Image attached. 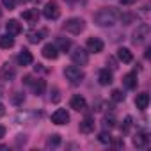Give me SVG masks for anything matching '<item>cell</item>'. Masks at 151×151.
<instances>
[{"instance_id":"obj_1","label":"cell","mask_w":151,"mask_h":151,"mask_svg":"<svg viewBox=\"0 0 151 151\" xmlns=\"http://www.w3.org/2000/svg\"><path fill=\"white\" fill-rule=\"evenodd\" d=\"M121 18V13L116 7H101L94 14V23L98 27H112Z\"/></svg>"},{"instance_id":"obj_2","label":"cell","mask_w":151,"mask_h":151,"mask_svg":"<svg viewBox=\"0 0 151 151\" xmlns=\"http://www.w3.org/2000/svg\"><path fill=\"white\" fill-rule=\"evenodd\" d=\"M62 29H64L66 32L73 34V36H77V34L84 32V29H86V22H84L82 18H69V20L64 22Z\"/></svg>"},{"instance_id":"obj_3","label":"cell","mask_w":151,"mask_h":151,"mask_svg":"<svg viewBox=\"0 0 151 151\" xmlns=\"http://www.w3.org/2000/svg\"><path fill=\"white\" fill-rule=\"evenodd\" d=\"M64 77L71 82V84H80L84 80V71L77 66H68L64 69Z\"/></svg>"},{"instance_id":"obj_4","label":"cell","mask_w":151,"mask_h":151,"mask_svg":"<svg viewBox=\"0 0 151 151\" xmlns=\"http://www.w3.org/2000/svg\"><path fill=\"white\" fill-rule=\"evenodd\" d=\"M43 16L46 20H57L60 16V7L55 0H50V2L45 4V9H43Z\"/></svg>"},{"instance_id":"obj_5","label":"cell","mask_w":151,"mask_h":151,"mask_svg":"<svg viewBox=\"0 0 151 151\" xmlns=\"http://www.w3.org/2000/svg\"><path fill=\"white\" fill-rule=\"evenodd\" d=\"M147 37H149V25L147 23H140L135 29V32H133V43L135 45H142V43H146Z\"/></svg>"},{"instance_id":"obj_6","label":"cell","mask_w":151,"mask_h":151,"mask_svg":"<svg viewBox=\"0 0 151 151\" xmlns=\"http://www.w3.org/2000/svg\"><path fill=\"white\" fill-rule=\"evenodd\" d=\"M71 60L75 62V64H78V66H84V64H87V60H89V55H87V50H84V48H75L73 52H71Z\"/></svg>"},{"instance_id":"obj_7","label":"cell","mask_w":151,"mask_h":151,"mask_svg":"<svg viewBox=\"0 0 151 151\" xmlns=\"http://www.w3.org/2000/svg\"><path fill=\"white\" fill-rule=\"evenodd\" d=\"M14 77H16V69L9 62H6L2 68H0V80L2 82H11Z\"/></svg>"},{"instance_id":"obj_8","label":"cell","mask_w":151,"mask_h":151,"mask_svg":"<svg viewBox=\"0 0 151 151\" xmlns=\"http://www.w3.org/2000/svg\"><path fill=\"white\" fill-rule=\"evenodd\" d=\"M68 121H69V114L64 110V109H57L53 114H52V123L53 124H68Z\"/></svg>"},{"instance_id":"obj_9","label":"cell","mask_w":151,"mask_h":151,"mask_svg":"<svg viewBox=\"0 0 151 151\" xmlns=\"http://www.w3.org/2000/svg\"><path fill=\"white\" fill-rule=\"evenodd\" d=\"M69 107H71L73 110L82 112V110H86V109H87V101H86V98H84V96L75 94V96L71 98V101H69Z\"/></svg>"},{"instance_id":"obj_10","label":"cell","mask_w":151,"mask_h":151,"mask_svg":"<svg viewBox=\"0 0 151 151\" xmlns=\"http://www.w3.org/2000/svg\"><path fill=\"white\" fill-rule=\"evenodd\" d=\"M103 41L100 37H89L87 39V52H93V53H100L103 52Z\"/></svg>"},{"instance_id":"obj_11","label":"cell","mask_w":151,"mask_h":151,"mask_svg":"<svg viewBox=\"0 0 151 151\" xmlns=\"http://www.w3.org/2000/svg\"><path fill=\"white\" fill-rule=\"evenodd\" d=\"M41 53H43V57H45V59H50V60H55V59L59 57V50H57V46H55V45H52V43L45 45V46H43V50H41Z\"/></svg>"},{"instance_id":"obj_12","label":"cell","mask_w":151,"mask_h":151,"mask_svg":"<svg viewBox=\"0 0 151 151\" xmlns=\"http://www.w3.org/2000/svg\"><path fill=\"white\" fill-rule=\"evenodd\" d=\"M22 18H23L27 23L34 25V23L39 22V11H37V9H27V11L22 13Z\"/></svg>"},{"instance_id":"obj_13","label":"cell","mask_w":151,"mask_h":151,"mask_svg":"<svg viewBox=\"0 0 151 151\" xmlns=\"http://www.w3.org/2000/svg\"><path fill=\"white\" fill-rule=\"evenodd\" d=\"M132 142H133L135 147H146L147 142H149V137H147V133H144V132H137V133L133 135Z\"/></svg>"},{"instance_id":"obj_14","label":"cell","mask_w":151,"mask_h":151,"mask_svg":"<svg viewBox=\"0 0 151 151\" xmlns=\"http://www.w3.org/2000/svg\"><path fill=\"white\" fill-rule=\"evenodd\" d=\"M98 82H100L101 86H110V84H112V71H110L109 68L100 69V73H98Z\"/></svg>"},{"instance_id":"obj_15","label":"cell","mask_w":151,"mask_h":151,"mask_svg":"<svg viewBox=\"0 0 151 151\" xmlns=\"http://www.w3.org/2000/svg\"><path fill=\"white\" fill-rule=\"evenodd\" d=\"M16 60H18V64L20 66H29V64H32V60H34V57H32V53L27 50V48H23L20 53H18V57H16Z\"/></svg>"},{"instance_id":"obj_16","label":"cell","mask_w":151,"mask_h":151,"mask_svg":"<svg viewBox=\"0 0 151 151\" xmlns=\"http://www.w3.org/2000/svg\"><path fill=\"white\" fill-rule=\"evenodd\" d=\"M123 86L126 89H135L137 87V73L132 71V73H126L123 77Z\"/></svg>"},{"instance_id":"obj_17","label":"cell","mask_w":151,"mask_h":151,"mask_svg":"<svg viewBox=\"0 0 151 151\" xmlns=\"http://www.w3.org/2000/svg\"><path fill=\"white\" fill-rule=\"evenodd\" d=\"M6 30H7L9 36H18V34L22 32V25H20L18 20H9V22L6 23Z\"/></svg>"},{"instance_id":"obj_18","label":"cell","mask_w":151,"mask_h":151,"mask_svg":"<svg viewBox=\"0 0 151 151\" xmlns=\"http://www.w3.org/2000/svg\"><path fill=\"white\" fill-rule=\"evenodd\" d=\"M45 36H46V30H45V29H41V30H30V32L27 34V39H29V43L37 45Z\"/></svg>"},{"instance_id":"obj_19","label":"cell","mask_w":151,"mask_h":151,"mask_svg":"<svg viewBox=\"0 0 151 151\" xmlns=\"http://www.w3.org/2000/svg\"><path fill=\"white\" fill-rule=\"evenodd\" d=\"M135 105H137L139 110H146L147 105H149V94H147V93H140V94H137V98H135Z\"/></svg>"},{"instance_id":"obj_20","label":"cell","mask_w":151,"mask_h":151,"mask_svg":"<svg viewBox=\"0 0 151 151\" xmlns=\"http://www.w3.org/2000/svg\"><path fill=\"white\" fill-rule=\"evenodd\" d=\"M80 132L82 133H93L94 132V119L93 117H86L80 123Z\"/></svg>"},{"instance_id":"obj_21","label":"cell","mask_w":151,"mask_h":151,"mask_svg":"<svg viewBox=\"0 0 151 151\" xmlns=\"http://www.w3.org/2000/svg\"><path fill=\"white\" fill-rule=\"evenodd\" d=\"M30 86H32V89H34V94H36V96H41V94L45 93V89H46V82H45V80H41V78L34 80Z\"/></svg>"},{"instance_id":"obj_22","label":"cell","mask_w":151,"mask_h":151,"mask_svg":"<svg viewBox=\"0 0 151 151\" xmlns=\"http://www.w3.org/2000/svg\"><path fill=\"white\" fill-rule=\"evenodd\" d=\"M14 46V37L13 36H0V48H4V50H9Z\"/></svg>"},{"instance_id":"obj_23","label":"cell","mask_w":151,"mask_h":151,"mask_svg":"<svg viewBox=\"0 0 151 151\" xmlns=\"http://www.w3.org/2000/svg\"><path fill=\"white\" fill-rule=\"evenodd\" d=\"M117 57H119L121 62H132L133 60V55H132V52L128 48H119L117 50Z\"/></svg>"},{"instance_id":"obj_24","label":"cell","mask_w":151,"mask_h":151,"mask_svg":"<svg viewBox=\"0 0 151 151\" xmlns=\"http://www.w3.org/2000/svg\"><path fill=\"white\" fill-rule=\"evenodd\" d=\"M55 46H57L59 52H68L71 48V41L68 37H57V45Z\"/></svg>"},{"instance_id":"obj_25","label":"cell","mask_w":151,"mask_h":151,"mask_svg":"<svg viewBox=\"0 0 151 151\" xmlns=\"http://www.w3.org/2000/svg\"><path fill=\"white\" fill-rule=\"evenodd\" d=\"M116 123H117V119H116V116H114V114L105 116V117H103V121H101L103 128H114V126H116Z\"/></svg>"},{"instance_id":"obj_26","label":"cell","mask_w":151,"mask_h":151,"mask_svg":"<svg viewBox=\"0 0 151 151\" xmlns=\"http://www.w3.org/2000/svg\"><path fill=\"white\" fill-rule=\"evenodd\" d=\"M98 140H100L101 144H110V140H112V135H110V133H107V132H101V133L98 135Z\"/></svg>"},{"instance_id":"obj_27","label":"cell","mask_w":151,"mask_h":151,"mask_svg":"<svg viewBox=\"0 0 151 151\" xmlns=\"http://www.w3.org/2000/svg\"><path fill=\"white\" fill-rule=\"evenodd\" d=\"M48 146H52V147H55V146H59L60 144V135H50V139H48V142H46Z\"/></svg>"},{"instance_id":"obj_28","label":"cell","mask_w":151,"mask_h":151,"mask_svg":"<svg viewBox=\"0 0 151 151\" xmlns=\"http://www.w3.org/2000/svg\"><path fill=\"white\" fill-rule=\"evenodd\" d=\"M112 100H114V101H123V100H124V94H123L119 89H114V91H112Z\"/></svg>"},{"instance_id":"obj_29","label":"cell","mask_w":151,"mask_h":151,"mask_svg":"<svg viewBox=\"0 0 151 151\" xmlns=\"http://www.w3.org/2000/svg\"><path fill=\"white\" fill-rule=\"evenodd\" d=\"M23 100H25V96H23L22 93H13V103L22 105V103H23Z\"/></svg>"},{"instance_id":"obj_30","label":"cell","mask_w":151,"mask_h":151,"mask_svg":"<svg viewBox=\"0 0 151 151\" xmlns=\"http://www.w3.org/2000/svg\"><path fill=\"white\" fill-rule=\"evenodd\" d=\"M2 4L6 9H14L16 7V0H2Z\"/></svg>"},{"instance_id":"obj_31","label":"cell","mask_w":151,"mask_h":151,"mask_svg":"<svg viewBox=\"0 0 151 151\" xmlns=\"http://www.w3.org/2000/svg\"><path fill=\"white\" fill-rule=\"evenodd\" d=\"M130 126H132V117H130V116H126L124 124L121 126V132H128V130H130Z\"/></svg>"},{"instance_id":"obj_32","label":"cell","mask_w":151,"mask_h":151,"mask_svg":"<svg viewBox=\"0 0 151 151\" xmlns=\"http://www.w3.org/2000/svg\"><path fill=\"white\" fill-rule=\"evenodd\" d=\"M52 94H53V96H50L52 101H59V100H60V94H59V89H57V87L52 89Z\"/></svg>"},{"instance_id":"obj_33","label":"cell","mask_w":151,"mask_h":151,"mask_svg":"<svg viewBox=\"0 0 151 151\" xmlns=\"http://www.w3.org/2000/svg\"><path fill=\"white\" fill-rule=\"evenodd\" d=\"M110 144H112L114 147H123V146H124V142H123V139H114V137H112V140H110Z\"/></svg>"},{"instance_id":"obj_34","label":"cell","mask_w":151,"mask_h":151,"mask_svg":"<svg viewBox=\"0 0 151 151\" xmlns=\"http://www.w3.org/2000/svg\"><path fill=\"white\" fill-rule=\"evenodd\" d=\"M16 142H18V146H22V144H25V142H27V137H25V135H18Z\"/></svg>"},{"instance_id":"obj_35","label":"cell","mask_w":151,"mask_h":151,"mask_svg":"<svg viewBox=\"0 0 151 151\" xmlns=\"http://www.w3.org/2000/svg\"><path fill=\"white\" fill-rule=\"evenodd\" d=\"M107 62H110V68H112V69H116V68H117V62H116V59H114V57H110Z\"/></svg>"},{"instance_id":"obj_36","label":"cell","mask_w":151,"mask_h":151,"mask_svg":"<svg viewBox=\"0 0 151 151\" xmlns=\"http://www.w3.org/2000/svg\"><path fill=\"white\" fill-rule=\"evenodd\" d=\"M119 2L123 4V6H132V4H135L137 0H119Z\"/></svg>"},{"instance_id":"obj_37","label":"cell","mask_w":151,"mask_h":151,"mask_svg":"<svg viewBox=\"0 0 151 151\" xmlns=\"http://www.w3.org/2000/svg\"><path fill=\"white\" fill-rule=\"evenodd\" d=\"M4 114H6V107H4V105H2V103H0V117H2V116H4Z\"/></svg>"},{"instance_id":"obj_38","label":"cell","mask_w":151,"mask_h":151,"mask_svg":"<svg viewBox=\"0 0 151 151\" xmlns=\"http://www.w3.org/2000/svg\"><path fill=\"white\" fill-rule=\"evenodd\" d=\"M4 135H6V128H4V126H0V139H2Z\"/></svg>"},{"instance_id":"obj_39","label":"cell","mask_w":151,"mask_h":151,"mask_svg":"<svg viewBox=\"0 0 151 151\" xmlns=\"http://www.w3.org/2000/svg\"><path fill=\"white\" fill-rule=\"evenodd\" d=\"M66 2H77V0H66Z\"/></svg>"},{"instance_id":"obj_40","label":"cell","mask_w":151,"mask_h":151,"mask_svg":"<svg viewBox=\"0 0 151 151\" xmlns=\"http://www.w3.org/2000/svg\"><path fill=\"white\" fill-rule=\"evenodd\" d=\"M0 96H2V89H0Z\"/></svg>"},{"instance_id":"obj_41","label":"cell","mask_w":151,"mask_h":151,"mask_svg":"<svg viewBox=\"0 0 151 151\" xmlns=\"http://www.w3.org/2000/svg\"><path fill=\"white\" fill-rule=\"evenodd\" d=\"M0 16H2V9H0Z\"/></svg>"}]
</instances>
